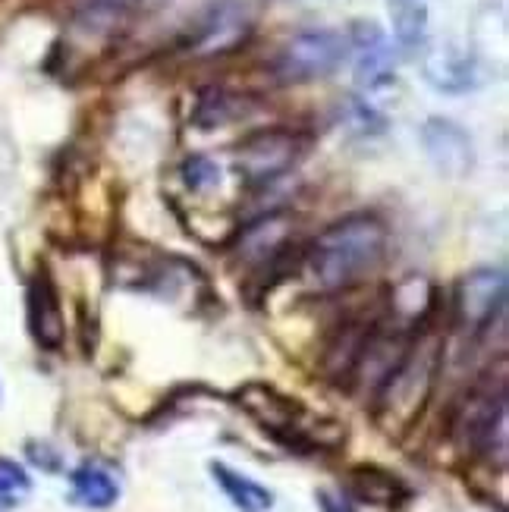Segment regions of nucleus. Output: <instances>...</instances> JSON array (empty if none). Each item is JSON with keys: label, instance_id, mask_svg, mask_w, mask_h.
Returning a JSON list of instances; mask_svg holds the SVG:
<instances>
[{"label": "nucleus", "instance_id": "obj_2", "mask_svg": "<svg viewBox=\"0 0 509 512\" xmlns=\"http://www.w3.org/2000/svg\"><path fill=\"white\" fill-rule=\"evenodd\" d=\"M437 365H440V340L425 337L422 343H409L400 365H396L393 374L381 384V393H378L381 415L387 418L396 415L403 421H412L415 409H422V403L431 393Z\"/></svg>", "mask_w": 509, "mask_h": 512}, {"label": "nucleus", "instance_id": "obj_6", "mask_svg": "<svg viewBox=\"0 0 509 512\" xmlns=\"http://www.w3.org/2000/svg\"><path fill=\"white\" fill-rule=\"evenodd\" d=\"M506 305V271L500 267H481L462 277L456 289V324L469 333H481L494 324Z\"/></svg>", "mask_w": 509, "mask_h": 512}, {"label": "nucleus", "instance_id": "obj_4", "mask_svg": "<svg viewBox=\"0 0 509 512\" xmlns=\"http://www.w3.org/2000/svg\"><path fill=\"white\" fill-rule=\"evenodd\" d=\"M258 19V0H211L189 35V51L214 57L239 48Z\"/></svg>", "mask_w": 509, "mask_h": 512}, {"label": "nucleus", "instance_id": "obj_15", "mask_svg": "<svg viewBox=\"0 0 509 512\" xmlns=\"http://www.w3.org/2000/svg\"><path fill=\"white\" fill-rule=\"evenodd\" d=\"M390 22L403 51H418L428 41L425 0H390Z\"/></svg>", "mask_w": 509, "mask_h": 512}, {"label": "nucleus", "instance_id": "obj_12", "mask_svg": "<svg viewBox=\"0 0 509 512\" xmlns=\"http://www.w3.org/2000/svg\"><path fill=\"white\" fill-rule=\"evenodd\" d=\"M29 327L41 346L57 349L63 343V315L48 274H38L29 286Z\"/></svg>", "mask_w": 509, "mask_h": 512}, {"label": "nucleus", "instance_id": "obj_16", "mask_svg": "<svg viewBox=\"0 0 509 512\" xmlns=\"http://www.w3.org/2000/svg\"><path fill=\"white\" fill-rule=\"evenodd\" d=\"M73 497L88 509H107L120 497V484L98 465H82L73 472Z\"/></svg>", "mask_w": 509, "mask_h": 512}, {"label": "nucleus", "instance_id": "obj_1", "mask_svg": "<svg viewBox=\"0 0 509 512\" xmlns=\"http://www.w3.org/2000/svg\"><path fill=\"white\" fill-rule=\"evenodd\" d=\"M387 224L374 214H349L318 233L308 249V271L327 293L362 283L387 255Z\"/></svg>", "mask_w": 509, "mask_h": 512}, {"label": "nucleus", "instance_id": "obj_5", "mask_svg": "<svg viewBox=\"0 0 509 512\" xmlns=\"http://www.w3.org/2000/svg\"><path fill=\"white\" fill-rule=\"evenodd\" d=\"M299 158V136L290 129H261L236 151V167L249 183H271Z\"/></svg>", "mask_w": 509, "mask_h": 512}, {"label": "nucleus", "instance_id": "obj_21", "mask_svg": "<svg viewBox=\"0 0 509 512\" xmlns=\"http://www.w3.org/2000/svg\"><path fill=\"white\" fill-rule=\"evenodd\" d=\"M318 506H321V512H356L346 497H340L334 491H318Z\"/></svg>", "mask_w": 509, "mask_h": 512}, {"label": "nucleus", "instance_id": "obj_22", "mask_svg": "<svg viewBox=\"0 0 509 512\" xmlns=\"http://www.w3.org/2000/svg\"><path fill=\"white\" fill-rule=\"evenodd\" d=\"M117 4H123V0H117Z\"/></svg>", "mask_w": 509, "mask_h": 512}, {"label": "nucleus", "instance_id": "obj_20", "mask_svg": "<svg viewBox=\"0 0 509 512\" xmlns=\"http://www.w3.org/2000/svg\"><path fill=\"white\" fill-rule=\"evenodd\" d=\"M183 180L192 189H208L220 180V170L211 158H205V154H192V158L183 164Z\"/></svg>", "mask_w": 509, "mask_h": 512}, {"label": "nucleus", "instance_id": "obj_8", "mask_svg": "<svg viewBox=\"0 0 509 512\" xmlns=\"http://www.w3.org/2000/svg\"><path fill=\"white\" fill-rule=\"evenodd\" d=\"M422 148L428 161L444 176H450V180H462L475 167L472 136L447 117H431L422 123Z\"/></svg>", "mask_w": 509, "mask_h": 512}, {"label": "nucleus", "instance_id": "obj_14", "mask_svg": "<svg viewBox=\"0 0 509 512\" xmlns=\"http://www.w3.org/2000/svg\"><path fill=\"white\" fill-rule=\"evenodd\" d=\"M211 475L220 484V491L230 497V503L242 512H268L274 506V494L268 487H261L258 481L233 472L224 462H211Z\"/></svg>", "mask_w": 509, "mask_h": 512}, {"label": "nucleus", "instance_id": "obj_18", "mask_svg": "<svg viewBox=\"0 0 509 512\" xmlns=\"http://www.w3.org/2000/svg\"><path fill=\"white\" fill-rule=\"evenodd\" d=\"M352 487H356V494H362L365 500L384 503V506H393V500L403 494L400 481L390 478L381 469H359L356 475H352Z\"/></svg>", "mask_w": 509, "mask_h": 512}, {"label": "nucleus", "instance_id": "obj_3", "mask_svg": "<svg viewBox=\"0 0 509 512\" xmlns=\"http://www.w3.org/2000/svg\"><path fill=\"white\" fill-rule=\"evenodd\" d=\"M346 54H349V41L340 32L308 29V32H299L283 44L277 60H274V73L280 82L324 79V76L340 70Z\"/></svg>", "mask_w": 509, "mask_h": 512}, {"label": "nucleus", "instance_id": "obj_10", "mask_svg": "<svg viewBox=\"0 0 509 512\" xmlns=\"http://www.w3.org/2000/svg\"><path fill=\"white\" fill-rule=\"evenodd\" d=\"M239 403L246 406L264 428H268L274 437H280L283 443H302L305 440V425H302V406L296 399H286L277 390L264 387V384H249L239 393Z\"/></svg>", "mask_w": 509, "mask_h": 512}, {"label": "nucleus", "instance_id": "obj_17", "mask_svg": "<svg viewBox=\"0 0 509 512\" xmlns=\"http://www.w3.org/2000/svg\"><path fill=\"white\" fill-rule=\"evenodd\" d=\"M242 114H246V98L227 92V88H208V92H202V98H198L192 120L202 129H217V126L239 120Z\"/></svg>", "mask_w": 509, "mask_h": 512}, {"label": "nucleus", "instance_id": "obj_11", "mask_svg": "<svg viewBox=\"0 0 509 512\" xmlns=\"http://www.w3.org/2000/svg\"><path fill=\"white\" fill-rule=\"evenodd\" d=\"M422 73L437 92L466 95L481 85V60L466 48H456V44H434L425 54Z\"/></svg>", "mask_w": 509, "mask_h": 512}, {"label": "nucleus", "instance_id": "obj_13", "mask_svg": "<svg viewBox=\"0 0 509 512\" xmlns=\"http://www.w3.org/2000/svg\"><path fill=\"white\" fill-rule=\"evenodd\" d=\"M293 220L286 214H271L252 224L239 239V255L252 264H274L283 252V246L290 242Z\"/></svg>", "mask_w": 509, "mask_h": 512}, {"label": "nucleus", "instance_id": "obj_19", "mask_svg": "<svg viewBox=\"0 0 509 512\" xmlns=\"http://www.w3.org/2000/svg\"><path fill=\"white\" fill-rule=\"evenodd\" d=\"M32 491V481L26 469L10 459H0V506H16Z\"/></svg>", "mask_w": 509, "mask_h": 512}, {"label": "nucleus", "instance_id": "obj_9", "mask_svg": "<svg viewBox=\"0 0 509 512\" xmlns=\"http://www.w3.org/2000/svg\"><path fill=\"white\" fill-rule=\"evenodd\" d=\"M352 48H356V82L362 92H381L396 79L393 48L378 22H356L352 26Z\"/></svg>", "mask_w": 509, "mask_h": 512}, {"label": "nucleus", "instance_id": "obj_7", "mask_svg": "<svg viewBox=\"0 0 509 512\" xmlns=\"http://www.w3.org/2000/svg\"><path fill=\"white\" fill-rule=\"evenodd\" d=\"M459 431L466 447L484 456H494V450L506 453V387L500 390H478L466 412L459 418Z\"/></svg>", "mask_w": 509, "mask_h": 512}]
</instances>
